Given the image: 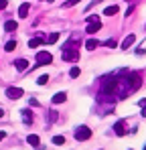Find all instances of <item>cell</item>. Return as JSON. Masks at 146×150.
Returning a JSON list of instances; mask_svg holds the SVG:
<instances>
[{
    "label": "cell",
    "mask_w": 146,
    "mask_h": 150,
    "mask_svg": "<svg viewBox=\"0 0 146 150\" xmlns=\"http://www.w3.org/2000/svg\"><path fill=\"white\" fill-rule=\"evenodd\" d=\"M99 28H101L99 16H97V14H89V16H87V28H85V33H87V35H96Z\"/></svg>",
    "instance_id": "obj_1"
},
{
    "label": "cell",
    "mask_w": 146,
    "mask_h": 150,
    "mask_svg": "<svg viewBox=\"0 0 146 150\" xmlns=\"http://www.w3.org/2000/svg\"><path fill=\"white\" fill-rule=\"evenodd\" d=\"M61 57H63V61H77V59H79V51L69 43V45H65V47H63Z\"/></svg>",
    "instance_id": "obj_2"
},
{
    "label": "cell",
    "mask_w": 146,
    "mask_h": 150,
    "mask_svg": "<svg viewBox=\"0 0 146 150\" xmlns=\"http://www.w3.org/2000/svg\"><path fill=\"white\" fill-rule=\"evenodd\" d=\"M75 140H79V142H83V140H89L91 138V130L87 128V126H79L77 130H75Z\"/></svg>",
    "instance_id": "obj_3"
},
{
    "label": "cell",
    "mask_w": 146,
    "mask_h": 150,
    "mask_svg": "<svg viewBox=\"0 0 146 150\" xmlns=\"http://www.w3.org/2000/svg\"><path fill=\"white\" fill-rule=\"evenodd\" d=\"M53 61V55L49 51H39L37 53V65H49Z\"/></svg>",
    "instance_id": "obj_4"
},
{
    "label": "cell",
    "mask_w": 146,
    "mask_h": 150,
    "mask_svg": "<svg viewBox=\"0 0 146 150\" xmlns=\"http://www.w3.org/2000/svg\"><path fill=\"white\" fill-rule=\"evenodd\" d=\"M23 93H24V91L21 89V87H8V89H6V96H8L10 100H18Z\"/></svg>",
    "instance_id": "obj_5"
},
{
    "label": "cell",
    "mask_w": 146,
    "mask_h": 150,
    "mask_svg": "<svg viewBox=\"0 0 146 150\" xmlns=\"http://www.w3.org/2000/svg\"><path fill=\"white\" fill-rule=\"evenodd\" d=\"M28 12H30V4H28V2H23L21 8H18V16H21V18H26Z\"/></svg>",
    "instance_id": "obj_6"
},
{
    "label": "cell",
    "mask_w": 146,
    "mask_h": 150,
    "mask_svg": "<svg viewBox=\"0 0 146 150\" xmlns=\"http://www.w3.org/2000/svg\"><path fill=\"white\" fill-rule=\"evenodd\" d=\"M134 41H136V37H134V35H128V37H126V39H124V43H122V49H130V47H132V45H134Z\"/></svg>",
    "instance_id": "obj_7"
},
{
    "label": "cell",
    "mask_w": 146,
    "mask_h": 150,
    "mask_svg": "<svg viewBox=\"0 0 146 150\" xmlns=\"http://www.w3.org/2000/svg\"><path fill=\"white\" fill-rule=\"evenodd\" d=\"M16 28H18V23L16 21H6V25H4V30L6 33H14Z\"/></svg>",
    "instance_id": "obj_8"
},
{
    "label": "cell",
    "mask_w": 146,
    "mask_h": 150,
    "mask_svg": "<svg viewBox=\"0 0 146 150\" xmlns=\"http://www.w3.org/2000/svg\"><path fill=\"white\" fill-rule=\"evenodd\" d=\"M65 100H67V93L65 91H59V93L53 96V103H63Z\"/></svg>",
    "instance_id": "obj_9"
},
{
    "label": "cell",
    "mask_w": 146,
    "mask_h": 150,
    "mask_svg": "<svg viewBox=\"0 0 146 150\" xmlns=\"http://www.w3.org/2000/svg\"><path fill=\"white\" fill-rule=\"evenodd\" d=\"M114 132H116V134H118V136H124V134H126V128H124V122H116V126H114Z\"/></svg>",
    "instance_id": "obj_10"
},
{
    "label": "cell",
    "mask_w": 146,
    "mask_h": 150,
    "mask_svg": "<svg viewBox=\"0 0 146 150\" xmlns=\"http://www.w3.org/2000/svg\"><path fill=\"white\" fill-rule=\"evenodd\" d=\"M99 47V41L97 39H87V43H85V49H89V51H94Z\"/></svg>",
    "instance_id": "obj_11"
},
{
    "label": "cell",
    "mask_w": 146,
    "mask_h": 150,
    "mask_svg": "<svg viewBox=\"0 0 146 150\" xmlns=\"http://www.w3.org/2000/svg\"><path fill=\"white\" fill-rule=\"evenodd\" d=\"M14 65H16L18 71H24V69L28 67V61H26V59H18V61H14Z\"/></svg>",
    "instance_id": "obj_12"
},
{
    "label": "cell",
    "mask_w": 146,
    "mask_h": 150,
    "mask_svg": "<svg viewBox=\"0 0 146 150\" xmlns=\"http://www.w3.org/2000/svg\"><path fill=\"white\" fill-rule=\"evenodd\" d=\"M26 142H28L30 146H39V142H41V140H39V136H37V134H28Z\"/></svg>",
    "instance_id": "obj_13"
},
{
    "label": "cell",
    "mask_w": 146,
    "mask_h": 150,
    "mask_svg": "<svg viewBox=\"0 0 146 150\" xmlns=\"http://www.w3.org/2000/svg\"><path fill=\"white\" fill-rule=\"evenodd\" d=\"M21 114H23V122H24V124H26V126H28V124H30V122H33V114H30L28 110H23Z\"/></svg>",
    "instance_id": "obj_14"
},
{
    "label": "cell",
    "mask_w": 146,
    "mask_h": 150,
    "mask_svg": "<svg viewBox=\"0 0 146 150\" xmlns=\"http://www.w3.org/2000/svg\"><path fill=\"white\" fill-rule=\"evenodd\" d=\"M116 12H118V6H116V4H112V6H108V8L103 10V14H106V16H114Z\"/></svg>",
    "instance_id": "obj_15"
},
{
    "label": "cell",
    "mask_w": 146,
    "mask_h": 150,
    "mask_svg": "<svg viewBox=\"0 0 146 150\" xmlns=\"http://www.w3.org/2000/svg\"><path fill=\"white\" fill-rule=\"evenodd\" d=\"M43 43H45L43 39H30V41H28V47H30V49H35V47H41Z\"/></svg>",
    "instance_id": "obj_16"
},
{
    "label": "cell",
    "mask_w": 146,
    "mask_h": 150,
    "mask_svg": "<svg viewBox=\"0 0 146 150\" xmlns=\"http://www.w3.org/2000/svg\"><path fill=\"white\" fill-rule=\"evenodd\" d=\"M57 41H59V33H51L49 39H47V43H49V45H55Z\"/></svg>",
    "instance_id": "obj_17"
},
{
    "label": "cell",
    "mask_w": 146,
    "mask_h": 150,
    "mask_svg": "<svg viewBox=\"0 0 146 150\" xmlns=\"http://www.w3.org/2000/svg\"><path fill=\"white\" fill-rule=\"evenodd\" d=\"M53 144L61 146V144H65V138H63V136H55V138H53Z\"/></svg>",
    "instance_id": "obj_18"
},
{
    "label": "cell",
    "mask_w": 146,
    "mask_h": 150,
    "mask_svg": "<svg viewBox=\"0 0 146 150\" xmlns=\"http://www.w3.org/2000/svg\"><path fill=\"white\" fill-rule=\"evenodd\" d=\"M4 49H6V51H14V49H16V41H8Z\"/></svg>",
    "instance_id": "obj_19"
},
{
    "label": "cell",
    "mask_w": 146,
    "mask_h": 150,
    "mask_svg": "<svg viewBox=\"0 0 146 150\" xmlns=\"http://www.w3.org/2000/svg\"><path fill=\"white\" fill-rule=\"evenodd\" d=\"M79 73H81V69H79V67H71V71H69L71 77H79Z\"/></svg>",
    "instance_id": "obj_20"
},
{
    "label": "cell",
    "mask_w": 146,
    "mask_h": 150,
    "mask_svg": "<svg viewBox=\"0 0 146 150\" xmlns=\"http://www.w3.org/2000/svg\"><path fill=\"white\" fill-rule=\"evenodd\" d=\"M47 81H49V77H47V75H41V77L37 79V83H39V85H45Z\"/></svg>",
    "instance_id": "obj_21"
},
{
    "label": "cell",
    "mask_w": 146,
    "mask_h": 150,
    "mask_svg": "<svg viewBox=\"0 0 146 150\" xmlns=\"http://www.w3.org/2000/svg\"><path fill=\"white\" fill-rule=\"evenodd\" d=\"M103 45H106V47H110V49H114V47H116V41H114V39H108Z\"/></svg>",
    "instance_id": "obj_22"
},
{
    "label": "cell",
    "mask_w": 146,
    "mask_h": 150,
    "mask_svg": "<svg viewBox=\"0 0 146 150\" xmlns=\"http://www.w3.org/2000/svg\"><path fill=\"white\" fill-rule=\"evenodd\" d=\"M77 2H79V0H67V2H65L63 6H65V8H69V6H73V4H77Z\"/></svg>",
    "instance_id": "obj_23"
},
{
    "label": "cell",
    "mask_w": 146,
    "mask_h": 150,
    "mask_svg": "<svg viewBox=\"0 0 146 150\" xmlns=\"http://www.w3.org/2000/svg\"><path fill=\"white\" fill-rule=\"evenodd\" d=\"M6 4H8V0H0V10H2V8H6Z\"/></svg>",
    "instance_id": "obj_24"
},
{
    "label": "cell",
    "mask_w": 146,
    "mask_h": 150,
    "mask_svg": "<svg viewBox=\"0 0 146 150\" xmlns=\"http://www.w3.org/2000/svg\"><path fill=\"white\" fill-rule=\"evenodd\" d=\"M140 114H142V116L146 118V105H142V112H140Z\"/></svg>",
    "instance_id": "obj_25"
},
{
    "label": "cell",
    "mask_w": 146,
    "mask_h": 150,
    "mask_svg": "<svg viewBox=\"0 0 146 150\" xmlns=\"http://www.w3.org/2000/svg\"><path fill=\"white\" fill-rule=\"evenodd\" d=\"M4 136H6V134H4V132H0V140H2V138H4Z\"/></svg>",
    "instance_id": "obj_26"
},
{
    "label": "cell",
    "mask_w": 146,
    "mask_h": 150,
    "mask_svg": "<svg viewBox=\"0 0 146 150\" xmlns=\"http://www.w3.org/2000/svg\"><path fill=\"white\" fill-rule=\"evenodd\" d=\"M2 116H4V112H2V110H0V118H2Z\"/></svg>",
    "instance_id": "obj_27"
},
{
    "label": "cell",
    "mask_w": 146,
    "mask_h": 150,
    "mask_svg": "<svg viewBox=\"0 0 146 150\" xmlns=\"http://www.w3.org/2000/svg\"><path fill=\"white\" fill-rule=\"evenodd\" d=\"M45 2H53V0H45Z\"/></svg>",
    "instance_id": "obj_28"
},
{
    "label": "cell",
    "mask_w": 146,
    "mask_h": 150,
    "mask_svg": "<svg viewBox=\"0 0 146 150\" xmlns=\"http://www.w3.org/2000/svg\"><path fill=\"white\" fill-rule=\"evenodd\" d=\"M144 150H146V144H144Z\"/></svg>",
    "instance_id": "obj_29"
}]
</instances>
